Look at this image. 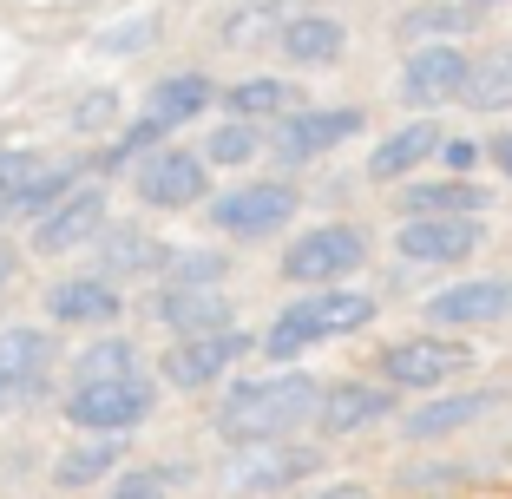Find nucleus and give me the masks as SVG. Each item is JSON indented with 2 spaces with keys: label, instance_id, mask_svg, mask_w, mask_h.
<instances>
[{
  "label": "nucleus",
  "instance_id": "f257e3e1",
  "mask_svg": "<svg viewBox=\"0 0 512 499\" xmlns=\"http://www.w3.org/2000/svg\"><path fill=\"white\" fill-rule=\"evenodd\" d=\"M322 381L316 375H270V381H237L217 408V434L237 447V440H270L289 434V427L316 421Z\"/></svg>",
  "mask_w": 512,
  "mask_h": 499
},
{
  "label": "nucleus",
  "instance_id": "f03ea898",
  "mask_svg": "<svg viewBox=\"0 0 512 499\" xmlns=\"http://www.w3.org/2000/svg\"><path fill=\"white\" fill-rule=\"evenodd\" d=\"M375 322V296H362V289H335V283H316L302 303H289L283 316L263 329V348H270L276 362H289V355H302V348L316 342H335V335H355Z\"/></svg>",
  "mask_w": 512,
  "mask_h": 499
},
{
  "label": "nucleus",
  "instance_id": "7ed1b4c3",
  "mask_svg": "<svg viewBox=\"0 0 512 499\" xmlns=\"http://www.w3.org/2000/svg\"><path fill=\"white\" fill-rule=\"evenodd\" d=\"M362 257H368V237L355 224H322V230H302L289 243L283 276L289 283H342V276L362 270Z\"/></svg>",
  "mask_w": 512,
  "mask_h": 499
},
{
  "label": "nucleus",
  "instance_id": "20e7f679",
  "mask_svg": "<svg viewBox=\"0 0 512 499\" xmlns=\"http://www.w3.org/2000/svg\"><path fill=\"white\" fill-rule=\"evenodd\" d=\"M151 401H158V388H151L145 375H125V381H79L73 401H66V421L73 427H92V434H125V427H138L151 414Z\"/></svg>",
  "mask_w": 512,
  "mask_h": 499
},
{
  "label": "nucleus",
  "instance_id": "39448f33",
  "mask_svg": "<svg viewBox=\"0 0 512 499\" xmlns=\"http://www.w3.org/2000/svg\"><path fill=\"white\" fill-rule=\"evenodd\" d=\"M302 473H316V454H309V447H283V440L270 434V440H237L224 480L237 486V493H283Z\"/></svg>",
  "mask_w": 512,
  "mask_h": 499
},
{
  "label": "nucleus",
  "instance_id": "423d86ee",
  "mask_svg": "<svg viewBox=\"0 0 512 499\" xmlns=\"http://www.w3.org/2000/svg\"><path fill=\"white\" fill-rule=\"evenodd\" d=\"M99 230H106V191H99V184H73L60 204H46V211H40V224H33V250H40V257H66V250L92 243Z\"/></svg>",
  "mask_w": 512,
  "mask_h": 499
},
{
  "label": "nucleus",
  "instance_id": "0eeeda50",
  "mask_svg": "<svg viewBox=\"0 0 512 499\" xmlns=\"http://www.w3.org/2000/svg\"><path fill=\"white\" fill-rule=\"evenodd\" d=\"M467 362H473V348L453 342V335H407V342H394L381 355V375L394 388H440V381H453Z\"/></svg>",
  "mask_w": 512,
  "mask_h": 499
},
{
  "label": "nucleus",
  "instance_id": "6e6552de",
  "mask_svg": "<svg viewBox=\"0 0 512 499\" xmlns=\"http://www.w3.org/2000/svg\"><path fill=\"white\" fill-rule=\"evenodd\" d=\"M480 217H440V211H421L407 217L401 230H394V250H401L407 263H467L473 250H480Z\"/></svg>",
  "mask_w": 512,
  "mask_h": 499
},
{
  "label": "nucleus",
  "instance_id": "1a4fd4ad",
  "mask_svg": "<svg viewBox=\"0 0 512 499\" xmlns=\"http://www.w3.org/2000/svg\"><path fill=\"white\" fill-rule=\"evenodd\" d=\"M289 217H296V191H289V184H243V191L217 197L211 224L224 230V237L250 243V237H270V230H283Z\"/></svg>",
  "mask_w": 512,
  "mask_h": 499
},
{
  "label": "nucleus",
  "instance_id": "9d476101",
  "mask_svg": "<svg viewBox=\"0 0 512 499\" xmlns=\"http://www.w3.org/2000/svg\"><path fill=\"white\" fill-rule=\"evenodd\" d=\"M243 348H250V335H237L230 322L224 329H204V335H178V348L165 355V381L171 388H211Z\"/></svg>",
  "mask_w": 512,
  "mask_h": 499
},
{
  "label": "nucleus",
  "instance_id": "9b49d317",
  "mask_svg": "<svg viewBox=\"0 0 512 499\" xmlns=\"http://www.w3.org/2000/svg\"><path fill=\"white\" fill-rule=\"evenodd\" d=\"M512 316V276H473L440 296H427V322L440 329H473V322H506Z\"/></svg>",
  "mask_w": 512,
  "mask_h": 499
},
{
  "label": "nucleus",
  "instance_id": "f8f14e48",
  "mask_svg": "<svg viewBox=\"0 0 512 499\" xmlns=\"http://www.w3.org/2000/svg\"><path fill=\"white\" fill-rule=\"evenodd\" d=\"M132 184H138V197H145L151 211H184V204H197L204 197V158L197 152H151L145 165L132 171Z\"/></svg>",
  "mask_w": 512,
  "mask_h": 499
},
{
  "label": "nucleus",
  "instance_id": "ddd939ff",
  "mask_svg": "<svg viewBox=\"0 0 512 499\" xmlns=\"http://www.w3.org/2000/svg\"><path fill=\"white\" fill-rule=\"evenodd\" d=\"M46 362H53V335L40 329H0V408H20L46 388Z\"/></svg>",
  "mask_w": 512,
  "mask_h": 499
},
{
  "label": "nucleus",
  "instance_id": "4468645a",
  "mask_svg": "<svg viewBox=\"0 0 512 499\" xmlns=\"http://www.w3.org/2000/svg\"><path fill=\"white\" fill-rule=\"evenodd\" d=\"M362 125H368V119H362L355 106H316V112H296V119L276 132V152H283L289 165H296V158H322V152H335L342 138H355Z\"/></svg>",
  "mask_w": 512,
  "mask_h": 499
},
{
  "label": "nucleus",
  "instance_id": "2eb2a0df",
  "mask_svg": "<svg viewBox=\"0 0 512 499\" xmlns=\"http://www.w3.org/2000/svg\"><path fill=\"white\" fill-rule=\"evenodd\" d=\"M460 86H467V60H460V46H421V53H407V66H401V99H407V106L460 99Z\"/></svg>",
  "mask_w": 512,
  "mask_h": 499
},
{
  "label": "nucleus",
  "instance_id": "dca6fc26",
  "mask_svg": "<svg viewBox=\"0 0 512 499\" xmlns=\"http://www.w3.org/2000/svg\"><path fill=\"white\" fill-rule=\"evenodd\" d=\"M237 316L230 309V296L217 283H171L165 296H158V322H165L171 335H204V329H224V322Z\"/></svg>",
  "mask_w": 512,
  "mask_h": 499
},
{
  "label": "nucleus",
  "instance_id": "f3484780",
  "mask_svg": "<svg viewBox=\"0 0 512 499\" xmlns=\"http://www.w3.org/2000/svg\"><path fill=\"white\" fill-rule=\"evenodd\" d=\"M394 408L388 388H362V381H342V388H322L316 401V427L322 434H355V427H375Z\"/></svg>",
  "mask_w": 512,
  "mask_h": 499
},
{
  "label": "nucleus",
  "instance_id": "a211bd4d",
  "mask_svg": "<svg viewBox=\"0 0 512 499\" xmlns=\"http://www.w3.org/2000/svg\"><path fill=\"white\" fill-rule=\"evenodd\" d=\"M434 152H440V125L414 119V125H401L394 138H381V145H375V158H368V178H375V184L414 178V171H421Z\"/></svg>",
  "mask_w": 512,
  "mask_h": 499
},
{
  "label": "nucleus",
  "instance_id": "6ab92c4d",
  "mask_svg": "<svg viewBox=\"0 0 512 499\" xmlns=\"http://www.w3.org/2000/svg\"><path fill=\"white\" fill-rule=\"evenodd\" d=\"M46 316L53 322H112L119 316V289L112 276H73V283H53L46 289Z\"/></svg>",
  "mask_w": 512,
  "mask_h": 499
},
{
  "label": "nucleus",
  "instance_id": "aec40b11",
  "mask_svg": "<svg viewBox=\"0 0 512 499\" xmlns=\"http://www.w3.org/2000/svg\"><path fill=\"white\" fill-rule=\"evenodd\" d=\"M204 106H211V79H204V73H165L158 86L145 92V119H151V125H165V132L191 125Z\"/></svg>",
  "mask_w": 512,
  "mask_h": 499
},
{
  "label": "nucleus",
  "instance_id": "412c9836",
  "mask_svg": "<svg viewBox=\"0 0 512 499\" xmlns=\"http://www.w3.org/2000/svg\"><path fill=\"white\" fill-rule=\"evenodd\" d=\"M276 40H283V53H289L296 66H329L335 53H342L348 33H342V20H329V14H302V7H296V14L283 20V33H276Z\"/></svg>",
  "mask_w": 512,
  "mask_h": 499
},
{
  "label": "nucleus",
  "instance_id": "4be33fe9",
  "mask_svg": "<svg viewBox=\"0 0 512 499\" xmlns=\"http://www.w3.org/2000/svg\"><path fill=\"white\" fill-rule=\"evenodd\" d=\"M493 408V394H440V401H427V408L407 414V440H440V434H460L467 421H480V414Z\"/></svg>",
  "mask_w": 512,
  "mask_h": 499
},
{
  "label": "nucleus",
  "instance_id": "5701e85b",
  "mask_svg": "<svg viewBox=\"0 0 512 499\" xmlns=\"http://www.w3.org/2000/svg\"><path fill=\"white\" fill-rule=\"evenodd\" d=\"M99 276H145V270H165V243H151L145 230H99Z\"/></svg>",
  "mask_w": 512,
  "mask_h": 499
},
{
  "label": "nucleus",
  "instance_id": "b1692460",
  "mask_svg": "<svg viewBox=\"0 0 512 499\" xmlns=\"http://www.w3.org/2000/svg\"><path fill=\"white\" fill-rule=\"evenodd\" d=\"M119 454H125V440L112 434H99V440H79L73 454L60 460V467H53V486H66V493H73V486H92V480H106L112 467H119Z\"/></svg>",
  "mask_w": 512,
  "mask_h": 499
},
{
  "label": "nucleus",
  "instance_id": "393cba45",
  "mask_svg": "<svg viewBox=\"0 0 512 499\" xmlns=\"http://www.w3.org/2000/svg\"><path fill=\"white\" fill-rule=\"evenodd\" d=\"M125 375H145V355L125 335H106V342L73 355V381H125Z\"/></svg>",
  "mask_w": 512,
  "mask_h": 499
},
{
  "label": "nucleus",
  "instance_id": "a878e982",
  "mask_svg": "<svg viewBox=\"0 0 512 499\" xmlns=\"http://www.w3.org/2000/svg\"><path fill=\"white\" fill-rule=\"evenodd\" d=\"M289 14H296V0H243L237 14H230V27H224V46H263V40H276Z\"/></svg>",
  "mask_w": 512,
  "mask_h": 499
},
{
  "label": "nucleus",
  "instance_id": "bb28decb",
  "mask_svg": "<svg viewBox=\"0 0 512 499\" xmlns=\"http://www.w3.org/2000/svg\"><path fill=\"white\" fill-rule=\"evenodd\" d=\"M473 112H512V46L493 53L486 66H467V86H460Z\"/></svg>",
  "mask_w": 512,
  "mask_h": 499
},
{
  "label": "nucleus",
  "instance_id": "cd10ccee",
  "mask_svg": "<svg viewBox=\"0 0 512 499\" xmlns=\"http://www.w3.org/2000/svg\"><path fill=\"white\" fill-rule=\"evenodd\" d=\"M440 211V217H480L486 211V191L480 184H414L407 191V217Z\"/></svg>",
  "mask_w": 512,
  "mask_h": 499
},
{
  "label": "nucleus",
  "instance_id": "c85d7f7f",
  "mask_svg": "<svg viewBox=\"0 0 512 499\" xmlns=\"http://www.w3.org/2000/svg\"><path fill=\"white\" fill-rule=\"evenodd\" d=\"M289 106H296V92L283 79H243V86H230V112L237 119H270V112H289Z\"/></svg>",
  "mask_w": 512,
  "mask_h": 499
},
{
  "label": "nucleus",
  "instance_id": "c756f323",
  "mask_svg": "<svg viewBox=\"0 0 512 499\" xmlns=\"http://www.w3.org/2000/svg\"><path fill=\"white\" fill-rule=\"evenodd\" d=\"M256 145H263L256 119H237V125H217V132L204 138V158H211V165H250Z\"/></svg>",
  "mask_w": 512,
  "mask_h": 499
},
{
  "label": "nucleus",
  "instance_id": "7c9ffc66",
  "mask_svg": "<svg viewBox=\"0 0 512 499\" xmlns=\"http://www.w3.org/2000/svg\"><path fill=\"white\" fill-rule=\"evenodd\" d=\"M191 473L184 467H138V473H119L112 480V499H158L165 486H184Z\"/></svg>",
  "mask_w": 512,
  "mask_h": 499
},
{
  "label": "nucleus",
  "instance_id": "2f4dec72",
  "mask_svg": "<svg viewBox=\"0 0 512 499\" xmlns=\"http://www.w3.org/2000/svg\"><path fill=\"white\" fill-rule=\"evenodd\" d=\"M40 171H46V165H40L33 152H14V145H7V152H0V211H14L20 191H27Z\"/></svg>",
  "mask_w": 512,
  "mask_h": 499
},
{
  "label": "nucleus",
  "instance_id": "473e14b6",
  "mask_svg": "<svg viewBox=\"0 0 512 499\" xmlns=\"http://www.w3.org/2000/svg\"><path fill=\"white\" fill-rule=\"evenodd\" d=\"M73 178H79V171H40V178H33L27 191H20L14 211H46V204H60V197L73 191Z\"/></svg>",
  "mask_w": 512,
  "mask_h": 499
},
{
  "label": "nucleus",
  "instance_id": "72a5a7b5",
  "mask_svg": "<svg viewBox=\"0 0 512 499\" xmlns=\"http://www.w3.org/2000/svg\"><path fill=\"white\" fill-rule=\"evenodd\" d=\"M171 283H224V257L217 250H191V257H165Z\"/></svg>",
  "mask_w": 512,
  "mask_h": 499
},
{
  "label": "nucleus",
  "instance_id": "f704fd0d",
  "mask_svg": "<svg viewBox=\"0 0 512 499\" xmlns=\"http://www.w3.org/2000/svg\"><path fill=\"white\" fill-rule=\"evenodd\" d=\"M151 40H158V14H132V27L99 33V53H132V46H151Z\"/></svg>",
  "mask_w": 512,
  "mask_h": 499
},
{
  "label": "nucleus",
  "instance_id": "c9c22d12",
  "mask_svg": "<svg viewBox=\"0 0 512 499\" xmlns=\"http://www.w3.org/2000/svg\"><path fill=\"white\" fill-rule=\"evenodd\" d=\"M112 112H119V106H112V92H92V99H79V106H73V125H79V132H106Z\"/></svg>",
  "mask_w": 512,
  "mask_h": 499
},
{
  "label": "nucleus",
  "instance_id": "e433bc0d",
  "mask_svg": "<svg viewBox=\"0 0 512 499\" xmlns=\"http://www.w3.org/2000/svg\"><path fill=\"white\" fill-rule=\"evenodd\" d=\"M447 27H460V14H414L407 20V33H447Z\"/></svg>",
  "mask_w": 512,
  "mask_h": 499
},
{
  "label": "nucleus",
  "instance_id": "4c0bfd02",
  "mask_svg": "<svg viewBox=\"0 0 512 499\" xmlns=\"http://www.w3.org/2000/svg\"><path fill=\"white\" fill-rule=\"evenodd\" d=\"M473 158H480V152H473V145H447V165H453V178H460V171H467Z\"/></svg>",
  "mask_w": 512,
  "mask_h": 499
},
{
  "label": "nucleus",
  "instance_id": "58836bf2",
  "mask_svg": "<svg viewBox=\"0 0 512 499\" xmlns=\"http://www.w3.org/2000/svg\"><path fill=\"white\" fill-rule=\"evenodd\" d=\"M493 165L512 178V132H506V138H493Z\"/></svg>",
  "mask_w": 512,
  "mask_h": 499
},
{
  "label": "nucleus",
  "instance_id": "ea45409f",
  "mask_svg": "<svg viewBox=\"0 0 512 499\" xmlns=\"http://www.w3.org/2000/svg\"><path fill=\"white\" fill-rule=\"evenodd\" d=\"M14 283V257H7V250H0V289Z\"/></svg>",
  "mask_w": 512,
  "mask_h": 499
}]
</instances>
